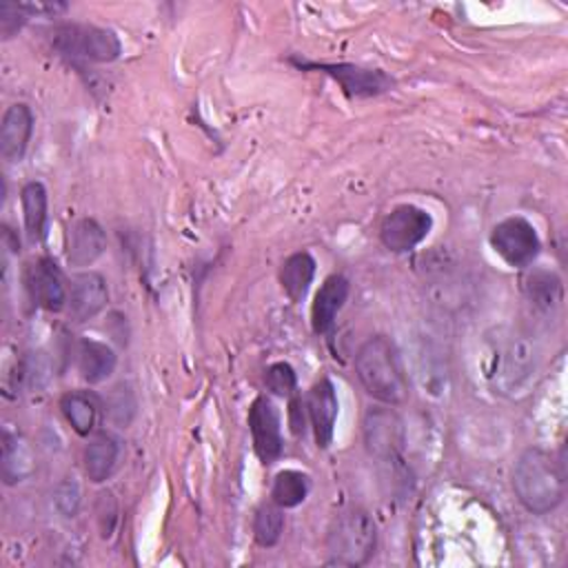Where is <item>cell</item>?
<instances>
[{"label": "cell", "instance_id": "obj_1", "mask_svg": "<svg viewBox=\"0 0 568 568\" xmlns=\"http://www.w3.org/2000/svg\"><path fill=\"white\" fill-rule=\"evenodd\" d=\"M355 373L364 392L387 407H400L409 398L407 373L396 344L387 335L368 337L355 355Z\"/></svg>", "mask_w": 568, "mask_h": 568}, {"label": "cell", "instance_id": "obj_2", "mask_svg": "<svg viewBox=\"0 0 568 568\" xmlns=\"http://www.w3.org/2000/svg\"><path fill=\"white\" fill-rule=\"evenodd\" d=\"M513 491L528 513L546 515L564 502V471L550 453L526 449L513 467Z\"/></svg>", "mask_w": 568, "mask_h": 568}, {"label": "cell", "instance_id": "obj_3", "mask_svg": "<svg viewBox=\"0 0 568 568\" xmlns=\"http://www.w3.org/2000/svg\"><path fill=\"white\" fill-rule=\"evenodd\" d=\"M377 526L366 511H346L337 515L326 533L329 564L364 566L375 555Z\"/></svg>", "mask_w": 568, "mask_h": 568}, {"label": "cell", "instance_id": "obj_4", "mask_svg": "<svg viewBox=\"0 0 568 568\" xmlns=\"http://www.w3.org/2000/svg\"><path fill=\"white\" fill-rule=\"evenodd\" d=\"M52 45L67 58L92 63H114L122 54L120 39L111 30L96 25H58L52 30Z\"/></svg>", "mask_w": 568, "mask_h": 568}, {"label": "cell", "instance_id": "obj_5", "mask_svg": "<svg viewBox=\"0 0 568 568\" xmlns=\"http://www.w3.org/2000/svg\"><path fill=\"white\" fill-rule=\"evenodd\" d=\"M535 371V349L528 335L508 333L495 349V364L491 371L493 385L500 394H515Z\"/></svg>", "mask_w": 568, "mask_h": 568}, {"label": "cell", "instance_id": "obj_6", "mask_svg": "<svg viewBox=\"0 0 568 568\" xmlns=\"http://www.w3.org/2000/svg\"><path fill=\"white\" fill-rule=\"evenodd\" d=\"M491 247L513 269L531 267L542 251L539 236L524 216H511L497 223L491 232Z\"/></svg>", "mask_w": 568, "mask_h": 568}, {"label": "cell", "instance_id": "obj_7", "mask_svg": "<svg viewBox=\"0 0 568 568\" xmlns=\"http://www.w3.org/2000/svg\"><path fill=\"white\" fill-rule=\"evenodd\" d=\"M433 229V218L416 205H400L381 225V240L394 254H409L427 240Z\"/></svg>", "mask_w": 568, "mask_h": 568}, {"label": "cell", "instance_id": "obj_8", "mask_svg": "<svg viewBox=\"0 0 568 568\" xmlns=\"http://www.w3.org/2000/svg\"><path fill=\"white\" fill-rule=\"evenodd\" d=\"M364 444L385 464H400L405 451V427L392 409H371L364 418Z\"/></svg>", "mask_w": 568, "mask_h": 568}, {"label": "cell", "instance_id": "obj_9", "mask_svg": "<svg viewBox=\"0 0 568 568\" xmlns=\"http://www.w3.org/2000/svg\"><path fill=\"white\" fill-rule=\"evenodd\" d=\"M249 431L254 438V449L265 464H271L282 456L285 440L280 411L267 396L254 400L249 409Z\"/></svg>", "mask_w": 568, "mask_h": 568}, {"label": "cell", "instance_id": "obj_10", "mask_svg": "<svg viewBox=\"0 0 568 568\" xmlns=\"http://www.w3.org/2000/svg\"><path fill=\"white\" fill-rule=\"evenodd\" d=\"M307 69H320L331 76L346 96L351 98H371L381 96L394 87V78H389L381 69H364L355 65H300Z\"/></svg>", "mask_w": 568, "mask_h": 568}, {"label": "cell", "instance_id": "obj_11", "mask_svg": "<svg viewBox=\"0 0 568 568\" xmlns=\"http://www.w3.org/2000/svg\"><path fill=\"white\" fill-rule=\"evenodd\" d=\"M337 394L329 377H320V381L311 387L307 398V414L313 427L315 444L318 449H329L335 433V420H337Z\"/></svg>", "mask_w": 568, "mask_h": 568}, {"label": "cell", "instance_id": "obj_12", "mask_svg": "<svg viewBox=\"0 0 568 568\" xmlns=\"http://www.w3.org/2000/svg\"><path fill=\"white\" fill-rule=\"evenodd\" d=\"M28 289H30V296L32 300L45 309V311H63L65 304L69 302V293H67V287H65V278L61 274V269L43 258V260H36L30 265L28 269Z\"/></svg>", "mask_w": 568, "mask_h": 568}, {"label": "cell", "instance_id": "obj_13", "mask_svg": "<svg viewBox=\"0 0 568 568\" xmlns=\"http://www.w3.org/2000/svg\"><path fill=\"white\" fill-rule=\"evenodd\" d=\"M34 133V114L28 105H12L3 122H0V156L8 162H21L28 153L30 140Z\"/></svg>", "mask_w": 568, "mask_h": 568}, {"label": "cell", "instance_id": "obj_14", "mask_svg": "<svg viewBox=\"0 0 568 568\" xmlns=\"http://www.w3.org/2000/svg\"><path fill=\"white\" fill-rule=\"evenodd\" d=\"M109 302V289L100 274L83 271L74 276L69 287V309L74 320L87 322L105 311Z\"/></svg>", "mask_w": 568, "mask_h": 568}, {"label": "cell", "instance_id": "obj_15", "mask_svg": "<svg viewBox=\"0 0 568 568\" xmlns=\"http://www.w3.org/2000/svg\"><path fill=\"white\" fill-rule=\"evenodd\" d=\"M349 291H351V285L340 274L329 276L320 285V289L313 298V307H311V326L318 335H324L333 329L335 318L349 298Z\"/></svg>", "mask_w": 568, "mask_h": 568}, {"label": "cell", "instance_id": "obj_16", "mask_svg": "<svg viewBox=\"0 0 568 568\" xmlns=\"http://www.w3.org/2000/svg\"><path fill=\"white\" fill-rule=\"evenodd\" d=\"M105 249H107V236L96 221L83 218L72 227L69 245H67V262L72 267L94 265L105 254Z\"/></svg>", "mask_w": 568, "mask_h": 568}, {"label": "cell", "instance_id": "obj_17", "mask_svg": "<svg viewBox=\"0 0 568 568\" xmlns=\"http://www.w3.org/2000/svg\"><path fill=\"white\" fill-rule=\"evenodd\" d=\"M120 458V442L111 433H98L85 449L83 462L89 482L103 484L116 471Z\"/></svg>", "mask_w": 568, "mask_h": 568}, {"label": "cell", "instance_id": "obj_18", "mask_svg": "<svg viewBox=\"0 0 568 568\" xmlns=\"http://www.w3.org/2000/svg\"><path fill=\"white\" fill-rule=\"evenodd\" d=\"M36 471V456L32 447L21 438L6 433L3 438V464H0V473L8 486H14L19 482H25Z\"/></svg>", "mask_w": 568, "mask_h": 568}, {"label": "cell", "instance_id": "obj_19", "mask_svg": "<svg viewBox=\"0 0 568 568\" xmlns=\"http://www.w3.org/2000/svg\"><path fill=\"white\" fill-rule=\"evenodd\" d=\"M78 371L83 381L89 385H98L114 373L116 368V353L111 346L98 340H83L78 344Z\"/></svg>", "mask_w": 568, "mask_h": 568}, {"label": "cell", "instance_id": "obj_20", "mask_svg": "<svg viewBox=\"0 0 568 568\" xmlns=\"http://www.w3.org/2000/svg\"><path fill=\"white\" fill-rule=\"evenodd\" d=\"M315 260L307 251H298L282 262L280 285L291 302H302L315 278Z\"/></svg>", "mask_w": 568, "mask_h": 568}, {"label": "cell", "instance_id": "obj_21", "mask_svg": "<svg viewBox=\"0 0 568 568\" xmlns=\"http://www.w3.org/2000/svg\"><path fill=\"white\" fill-rule=\"evenodd\" d=\"M61 411H63L65 420L72 425V429L81 438H87L96 429L98 414H100V400L89 392H72L61 398Z\"/></svg>", "mask_w": 568, "mask_h": 568}, {"label": "cell", "instance_id": "obj_22", "mask_svg": "<svg viewBox=\"0 0 568 568\" xmlns=\"http://www.w3.org/2000/svg\"><path fill=\"white\" fill-rule=\"evenodd\" d=\"M524 293L531 300V304L544 313L555 311L564 298L559 276L546 269H533L526 274Z\"/></svg>", "mask_w": 568, "mask_h": 568}, {"label": "cell", "instance_id": "obj_23", "mask_svg": "<svg viewBox=\"0 0 568 568\" xmlns=\"http://www.w3.org/2000/svg\"><path fill=\"white\" fill-rule=\"evenodd\" d=\"M21 203H23V218H25V229L32 236V240H43L45 229H47V189L43 182L32 180L23 186L21 192Z\"/></svg>", "mask_w": 568, "mask_h": 568}, {"label": "cell", "instance_id": "obj_24", "mask_svg": "<svg viewBox=\"0 0 568 568\" xmlns=\"http://www.w3.org/2000/svg\"><path fill=\"white\" fill-rule=\"evenodd\" d=\"M311 491V480L302 471L285 469L276 475L274 486H271V500L280 508H296L300 506Z\"/></svg>", "mask_w": 568, "mask_h": 568}, {"label": "cell", "instance_id": "obj_25", "mask_svg": "<svg viewBox=\"0 0 568 568\" xmlns=\"http://www.w3.org/2000/svg\"><path fill=\"white\" fill-rule=\"evenodd\" d=\"M285 508L274 504H262L254 517V537L262 548H274L285 531Z\"/></svg>", "mask_w": 568, "mask_h": 568}, {"label": "cell", "instance_id": "obj_26", "mask_svg": "<svg viewBox=\"0 0 568 568\" xmlns=\"http://www.w3.org/2000/svg\"><path fill=\"white\" fill-rule=\"evenodd\" d=\"M265 385L267 389L278 398H291L298 389V375L291 364L276 362L265 373Z\"/></svg>", "mask_w": 568, "mask_h": 568}, {"label": "cell", "instance_id": "obj_27", "mask_svg": "<svg viewBox=\"0 0 568 568\" xmlns=\"http://www.w3.org/2000/svg\"><path fill=\"white\" fill-rule=\"evenodd\" d=\"M107 414H109V420L118 427H129L133 416H136V398H133V392L127 387V385H118L109 400H107Z\"/></svg>", "mask_w": 568, "mask_h": 568}, {"label": "cell", "instance_id": "obj_28", "mask_svg": "<svg viewBox=\"0 0 568 568\" xmlns=\"http://www.w3.org/2000/svg\"><path fill=\"white\" fill-rule=\"evenodd\" d=\"M96 522L100 528V535L105 539H109L116 531L118 524V502L114 497L111 491H105L98 495V504H96Z\"/></svg>", "mask_w": 568, "mask_h": 568}, {"label": "cell", "instance_id": "obj_29", "mask_svg": "<svg viewBox=\"0 0 568 568\" xmlns=\"http://www.w3.org/2000/svg\"><path fill=\"white\" fill-rule=\"evenodd\" d=\"M28 19L30 17L23 12L21 3H10V0H3V3H0V34H3L6 41L19 34L28 23Z\"/></svg>", "mask_w": 568, "mask_h": 568}, {"label": "cell", "instance_id": "obj_30", "mask_svg": "<svg viewBox=\"0 0 568 568\" xmlns=\"http://www.w3.org/2000/svg\"><path fill=\"white\" fill-rule=\"evenodd\" d=\"M54 502L56 508L65 515V517H76L78 508H81V486L76 480L67 478L58 484L56 493H54Z\"/></svg>", "mask_w": 568, "mask_h": 568}, {"label": "cell", "instance_id": "obj_31", "mask_svg": "<svg viewBox=\"0 0 568 568\" xmlns=\"http://www.w3.org/2000/svg\"><path fill=\"white\" fill-rule=\"evenodd\" d=\"M291 427H293L296 436H300V431H304V414H302V403L300 400L291 403Z\"/></svg>", "mask_w": 568, "mask_h": 568}]
</instances>
